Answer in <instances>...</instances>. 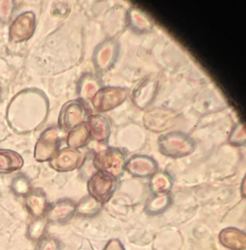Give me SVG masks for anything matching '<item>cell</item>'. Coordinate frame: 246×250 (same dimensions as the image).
Segmentation results:
<instances>
[{
    "label": "cell",
    "instance_id": "cell-1",
    "mask_svg": "<svg viewBox=\"0 0 246 250\" xmlns=\"http://www.w3.org/2000/svg\"><path fill=\"white\" fill-rule=\"evenodd\" d=\"M59 134L55 127L48 128L40 135L34 150V158L38 162L50 161L58 152Z\"/></svg>",
    "mask_w": 246,
    "mask_h": 250
},
{
    "label": "cell",
    "instance_id": "cell-2",
    "mask_svg": "<svg viewBox=\"0 0 246 250\" xmlns=\"http://www.w3.org/2000/svg\"><path fill=\"white\" fill-rule=\"evenodd\" d=\"M36 29V16L32 12L19 15L10 28V37L14 42H22L29 39Z\"/></svg>",
    "mask_w": 246,
    "mask_h": 250
},
{
    "label": "cell",
    "instance_id": "cell-3",
    "mask_svg": "<svg viewBox=\"0 0 246 250\" xmlns=\"http://www.w3.org/2000/svg\"><path fill=\"white\" fill-rule=\"evenodd\" d=\"M76 206L70 199H60L49 206L45 218L52 223H64L69 221L76 214Z\"/></svg>",
    "mask_w": 246,
    "mask_h": 250
},
{
    "label": "cell",
    "instance_id": "cell-4",
    "mask_svg": "<svg viewBox=\"0 0 246 250\" xmlns=\"http://www.w3.org/2000/svg\"><path fill=\"white\" fill-rule=\"evenodd\" d=\"M80 161L81 155L77 150L72 147H65L57 152L49 164L55 171L64 172L77 168Z\"/></svg>",
    "mask_w": 246,
    "mask_h": 250
},
{
    "label": "cell",
    "instance_id": "cell-5",
    "mask_svg": "<svg viewBox=\"0 0 246 250\" xmlns=\"http://www.w3.org/2000/svg\"><path fill=\"white\" fill-rule=\"evenodd\" d=\"M113 179L110 176L106 175L103 172L96 173L88 181V189L90 195L99 203H103L109 200Z\"/></svg>",
    "mask_w": 246,
    "mask_h": 250
},
{
    "label": "cell",
    "instance_id": "cell-6",
    "mask_svg": "<svg viewBox=\"0 0 246 250\" xmlns=\"http://www.w3.org/2000/svg\"><path fill=\"white\" fill-rule=\"evenodd\" d=\"M78 102L65 104L60 111L58 123L62 130H71L79 125L82 118V108Z\"/></svg>",
    "mask_w": 246,
    "mask_h": 250
},
{
    "label": "cell",
    "instance_id": "cell-7",
    "mask_svg": "<svg viewBox=\"0 0 246 250\" xmlns=\"http://www.w3.org/2000/svg\"><path fill=\"white\" fill-rule=\"evenodd\" d=\"M24 200V204L28 213L34 218H42L47 210V196L43 189L40 188L32 189Z\"/></svg>",
    "mask_w": 246,
    "mask_h": 250
},
{
    "label": "cell",
    "instance_id": "cell-8",
    "mask_svg": "<svg viewBox=\"0 0 246 250\" xmlns=\"http://www.w3.org/2000/svg\"><path fill=\"white\" fill-rule=\"evenodd\" d=\"M24 165L22 156L10 150H0V174H10L19 171Z\"/></svg>",
    "mask_w": 246,
    "mask_h": 250
},
{
    "label": "cell",
    "instance_id": "cell-9",
    "mask_svg": "<svg viewBox=\"0 0 246 250\" xmlns=\"http://www.w3.org/2000/svg\"><path fill=\"white\" fill-rule=\"evenodd\" d=\"M88 132L84 125H79L70 130L67 137V142L69 147L76 148L81 147L86 142Z\"/></svg>",
    "mask_w": 246,
    "mask_h": 250
},
{
    "label": "cell",
    "instance_id": "cell-10",
    "mask_svg": "<svg viewBox=\"0 0 246 250\" xmlns=\"http://www.w3.org/2000/svg\"><path fill=\"white\" fill-rule=\"evenodd\" d=\"M11 188L16 195L22 197L26 196L32 189L31 181L22 174L15 176L12 180Z\"/></svg>",
    "mask_w": 246,
    "mask_h": 250
},
{
    "label": "cell",
    "instance_id": "cell-11",
    "mask_svg": "<svg viewBox=\"0 0 246 250\" xmlns=\"http://www.w3.org/2000/svg\"><path fill=\"white\" fill-rule=\"evenodd\" d=\"M99 204L100 203L92 197H85L76 205V214L83 216L94 215L100 210Z\"/></svg>",
    "mask_w": 246,
    "mask_h": 250
}]
</instances>
